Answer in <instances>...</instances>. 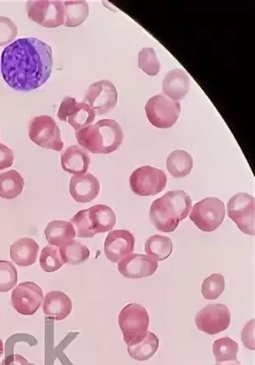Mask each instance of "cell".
<instances>
[{
	"label": "cell",
	"mask_w": 255,
	"mask_h": 365,
	"mask_svg": "<svg viewBox=\"0 0 255 365\" xmlns=\"http://www.w3.org/2000/svg\"><path fill=\"white\" fill-rule=\"evenodd\" d=\"M52 67V48L38 38H20L2 52V76L17 91H32L45 85Z\"/></svg>",
	"instance_id": "cell-1"
},
{
	"label": "cell",
	"mask_w": 255,
	"mask_h": 365,
	"mask_svg": "<svg viewBox=\"0 0 255 365\" xmlns=\"http://www.w3.org/2000/svg\"><path fill=\"white\" fill-rule=\"evenodd\" d=\"M192 210V199L182 190L170 191L153 202L150 219L158 231L173 232Z\"/></svg>",
	"instance_id": "cell-2"
},
{
	"label": "cell",
	"mask_w": 255,
	"mask_h": 365,
	"mask_svg": "<svg viewBox=\"0 0 255 365\" xmlns=\"http://www.w3.org/2000/svg\"><path fill=\"white\" fill-rule=\"evenodd\" d=\"M78 143L92 153L109 155L120 148L124 132L113 120H102L76 131Z\"/></svg>",
	"instance_id": "cell-3"
},
{
	"label": "cell",
	"mask_w": 255,
	"mask_h": 365,
	"mask_svg": "<svg viewBox=\"0 0 255 365\" xmlns=\"http://www.w3.org/2000/svg\"><path fill=\"white\" fill-rule=\"evenodd\" d=\"M71 223L76 236L90 239L95 235L111 232L116 224V215L108 205H98L74 215Z\"/></svg>",
	"instance_id": "cell-4"
},
{
	"label": "cell",
	"mask_w": 255,
	"mask_h": 365,
	"mask_svg": "<svg viewBox=\"0 0 255 365\" xmlns=\"http://www.w3.org/2000/svg\"><path fill=\"white\" fill-rule=\"evenodd\" d=\"M118 324L127 345L143 339L148 331L149 314L146 309L137 303H130L120 312Z\"/></svg>",
	"instance_id": "cell-5"
},
{
	"label": "cell",
	"mask_w": 255,
	"mask_h": 365,
	"mask_svg": "<svg viewBox=\"0 0 255 365\" xmlns=\"http://www.w3.org/2000/svg\"><path fill=\"white\" fill-rule=\"evenodd\" d=\"M225 217V204L217 197H206L193 206L190 212L191 221L206 232L217 230Z\"/></svg>",
	"instance_id": "cell-6"
},
{
	"label": "cell",
	"mask_w": 255,
	"mask_h": 365,
	"mask_svg": "<svg viewBox=\"0 0 255 365\" xmlns=\"http://www.w3.org/2000/svg\"><path fill=\"white\" fill-rule=\"evenodd\" d=\"M28 19L46 29H56L63 25L65 8L59 0H30L26 2Z\"/></svg>",
	"instance_id": "cell-7"
},
{
	"label": "cell",
	"mask_w": 255,
	"mask_h": 365,
	"mask_svg": "<svg viewBox=\"0 0 255 365\" xmlns=\"http://www.w3.org/2000/svg\"><path fill=\"white\" fill-rule=\"evenodd\" d=\"M149 122L158 129H169L178 120L182 108L179 102L165 95L154 96L145 107Z\"/></svg>",
	"instance_id": "cell-8"
},
{
	"label": "cell",
	"mask_w": 255,
	"mask_h": 365,
	"mask_svg": "<svg viewBox=\"0 0 255 365\" xmlns=\"http://www.w3.org/2000/svg\"><path fill=\"white\" fill-rule=\"evenodd\" d=\"M28 135L38 146L56 152L63 150L61 130L54 118L48 115L35 117L30 121Z\"/></svg>",
	"instance_id": "cell-9"
},
{
	"label": "cell",
	"mask_w": 255,
	"mask_h": 365,
	"mask_svg": "<svg viewBox=\"0 0 255 365\" xmlns=\"http://www.w3.org/2000/svg\"><path fill=\"white\" fill-rule=\"evenodd\" d=\"M254 197L245 192L236 193L227 204V214L241 232L255 235Z\"/></svg>",
	"instance_id": "cell-10"
},
{
	"label": "cell",
	"mask_w": 255,
	"mask_h": 365,
	"mask_svg": "<svg viewBox=\"0 0 255 365\" xmlns=\"http://www.w3.org/2000/svg\"><path fill=\"white\" fill-rule=\"evenodd\" d=\"M131 190L136 195L153 196L166 187L167 177L164 171L151 166L135 170L130 178Z\"/></svg>",
	"instance_id": "cell-11"
},
{
	"label": "cell",
	"mask_w": 255,
	"mask_h": 365,
	"mask_svg": "<svg viewBox=\"0 0 255 365\" xmlns=\"http://www.w3.org/2000/svg\"><path fill=\"white\" fill-rule=\"evenodd\" d=\"M118 91L112 82L100 81L92 83L87 91L85 103L94 110L95 116L113 111L118 103Z\"/></svg>",
	"instance_id": "cell-12"
},
{
	"label": "cell",
	"mask_w": 255,
	"mask_h": 365,
	"mask_svg": "<svg viewBox=\"0 0 255 365\" xmlns=\"http://www.w3.org/2000/svg\"><path fill=\"white\" fill-rule=\"evenodd\" d=\"M195 322L199 331L217 335L230 327L231 313L226 305L210 304L197 314Z\"/></svg>",
	"instance_id": "cell-13"
},
{
	"label": "cell",
	"mask_w": 255,
	"mask_h": 365,
	"mask_svg": "<svg viewBox=\"0 0 255 365\" xmlns=\"http://www.w3.org/2000/svg\"><path fill=\"white\" fill-rule=\"evenodd\" d=\"M43 300L42 289L33 282L20 284L11 294V304L21 315H33L41 307Z\"/></svg>",
	"instance_id": "cell-14"
},
{
	"label": "cell",
	"mask_w": 255,
	"mask_h": 365,
	"mask_svg": "<svg viewBox=\"0 0 255 365\" xmlns=\"http://www.w3.org/2000/svg\"><path fill=\"white\" fill-rule=\"evenodd\" d=\"M57 116L60 120L68 122L78 131L91 125L95 121V113L85 102L78 103L73 98L66 96L60 106Z\"/></svg>",
	"instance_id": "cell-15"
},
{
	"label": "cell",
	"mask_w": 255,
	"mask_h": 365,
	"mask_svg": "<svg viewBox=\"0 0 255 365\" xmlns=\"http://www.w3.org/2000/svg\"><path fill=\"white\" fill-rule=\"evenodd\" d=\"M135 239L127 230H112L105 240L104 252L108 260L118 263L134 252Z\"/></svg>",
	"instance_id": "cell-16"
},
{
	"label": "cell",
	"mask_w": 255,
	"mask_h": 365,
	"mask_svg": "<svg viewBox=\"0 0 255 365\" xmlns=\"http://www.w3.org/2000/svg\"><path fill=\"white\" fill-rule=\"evenodd\" d=\"M158 264L153 258L142 254H131L118 262V272L127 279L147 278L155 274Z\"/></svg>",
	"instance_id": "cell-17"
},
{
	"label": "cell",
	"mask_w": 255,
	"mask_h": 365,
	"mask_svg": "<svg viewBox=\"0 0 255 365\" xmlns=\"http://www.w3.org/2000/svg\"><path fill=\"white\" fill-rule=\"evenodd\" d=\"M99 180L93 175H74L70 181L69 192L78 203H90L100 192Z\"/></svg>",
	"instance_id": "cell-18"
},
{
	"label": "cell",
	"mask_w": 255,
	"mask_h": 365,
	"mask_svg": "<svg viewBox=\"0 0 255 365\" xmlns=\"http://www.w3.org/2000/svg\"><path fill=\"white\" fill-rule=\"evenodd\" d=\"M190 78L182 69L175 68L165 76L162 81V93L167 98L179 102L190 90Z\"/></svg>",
	"instance_id": "cell-19"
},
{
	"label": "cell",
	"mask_w": 255,
	"mask_h": 365,
	"mask_svg": "<svg viewBox=\"0 0 255 365\" xmlns=\"http://www.w3.org/2000/svg\"><path fill=\"white\" fill-rule=\"evenodd\" d=\"M73 302L71 298L63 292H51L48 293L43 300V311L47 317L56 321L63 320L72 313Z\"/></svg>",
	"instance_id": "cell-20"
},
{
	"label": "cell",
	"mask_w": 255,
	"mask_h": 365,
	"mask_svg": "<svg viewBox=\"0 0 255 365\" xmlns=\"http://www.w3.org/2000/svg\"><path fill=\"white\" fill-rule=\"evenodd\" d=\"M61 166L66 173L82 175L89 169L90 157L85 149L78 145L69 147L61 155Z\"/></svg>",
	"instance_id": "cell-21"
},
{
	"label": "cell",
	"mask_w": 255,
	"mask_h": 365,
	"mask_svg": "<svg viewBox=\"0 0 255 365\" xmlns=\"http://www.w3.org/2000/svg\"><path fill=\"white\" fill-rule=\"evenodd\" d=\"M39 246L30 237H24L11 246V258L17 266L29 267L36 262Z\"/></svg>",
	"instance_id": "cell-22"
},
{
	"label": "cell",
	"mask_w": 255,
	"mask_h": 365,
	"mask_svg": "<svg viewBox=\"0 0 255 365\" xmlns=\"http://www.w3.org/2000/svg\"><path fill=\"white\" fill-rule=\"evenodd\" d=\"M45 235L48 243L60 248L73 241L76 237V232L71 222L53 221L48 224Z\"/></svg>",
	"instance_id": "cell-23"
},
{
	"label": "cell",
	"mask_w": 255,
	"mask_h": 365,
	"mask_svg": "<svg viewBox=\"0 0 255 365\" xmlns=\"http://www.w3.org/2000/svg\"><path fill=\"white\" fill-rule=\"evenodd\" d=\"M160 347V341L155 334L147 331L143 339L128 345V353L137 361L150 359Z\"/></svg>",
	"instance_id": "cell-24"
},
{
	"label": "cell",
	"mask_w": 255,
	"mask_h": 365,
	"mask_svg": "<svg viewBox=\"0 0 255 365\" xmlns=\"http://www.w3.org/2000/svg\"><path fill=\"white\" fill-rule=\"evenodd\" d=\"M24 188V179L19 171L11 170L0 174V197L13 200L19 197Z\"/></svg>",
	"instance_id": "cell-25"
},
{
	"label": "cell",
	"mask_w": 255,
	"mask_h": 365,
	"mask_svg": "<svg viewBox=\"0 0 255 365\" xmlns=\"http://www.w3.org/2000/svg\"><path fill=\"white\" fill-rule=\"evenodd\" d=\"M167 168L175 178H186L193 168L192 157L186 151H174L167 158Z\"/></svg>",
	"instance_id": "cell-26"
},
{
	"label": "cell",
	"mask_w": 255,
	"mask_h": 365,
	"mask_svg": "<svg viewBox=\"0 0 255 365\" xmlns=\"http://www.w3.org/2000/svg\"><path fill=\"white\" fill-rule=\"evenodd\" d=\"M173 252V243L169 237L154 235L145 244V252L157 262L166 260Z\"/></svg>",
	"instance_id": "cell-27"
},
{
	"label": "cell",
	"mask_w": 255,
	"mask_h": 365,
	"mask_svg": "<svg viewBox=\"0 0 255 365\" xmlns=\"http://www.w3.org/2000/svg\"><path fill=\"white\" fill-rule=\"evenodd\" d=\"M65 21L64 25L69 28H76L85 23L89 15V6L82 0H70L64 1Z\"/></svg>",
	"instance_id": "cell-28"
},
{
	"label": "cell",
	"mask_w": 255,
	"mask_h": 365,
	"mask_svg": "<svg viewBox=\"0 0 255 365\" xmlns=\"http://www.w3.org/2000/svg\"><path fill=\"white\" fill-rule=\"evenodd\" d=\"M61 259L68 265H79L88 260L90 256V250L87 246L76 240L70 242L67 245L60 247Z\"/></svg>",
	"instance_id": "cell-29"
},
{
	"label": "cell",
	"mask_w": 255,
	"mask_h": 365,
	"mask_svg": "<svg viewBox=\"0 0 255 365\" xmlns=\"http://www.w3.org/2000/svg\"><path fill=\"white\" fill-rule=\"evenodd\" d=\"M239 344L229 337H222L214 341L213 354L217 362L237 360Z\"/></svg>",
	"instance_id": "cell-30"
},
{
	"label": "cell",
	"mask_w": 255,
	"mask_h": 365,
	"mask_svg": "<svg viewBox=\"0 0 255 365\" xmlns=\"http://www.w3.org/2000/svg\"><path fill=\"white\" fill-rule=\"evenodd\" d=\"M39 263L43 271L53 272L59 270L64 265L60 250L56 246L48 245L43 249Z\"/></svg>",
	"instance_id": "cell-31"
},
{
	"label": "cell",
	"mask_w": 255,
	"mask_h": 365,
	"mask_svg": "<svg viewBox=\"0 0 255 365\" xmlns=\"http://www.w3.org/2000/svg\"><path fill=\"white\" fill-rule=\"evenodd\" d=\"M225 278L219 274H211L202 285V294L207 300H217L225 289Z\"/></svg>",
	"instance_id": "cell-32"
},
{
	"label": "cell",
	"mask_w": 255,
	"mask_h": 365,
	"mask_svg": "<svg viewBox=\"0 0 255 365\" xmlns=\"http://www.w3.org/2000/svg\"><path fill=\"white\" fill-rule=\"evenodd\" d=\"M139 68L149 76H155L160 71V63L152 48H143L139 53Z\"/></svg>",
	"instance_id": "cell-33"
},
{
	"label": "cell",
	"mask_w": 255,
	"mask_h": 365,
	"mask_svg": "<svg viewBox=\"0 0 255 365\" xmlns=\"http://www.w3.org/2000/svg\"><path fill=\"white\" fill-rule=\"evenodd\" d=\"M17 270L14 264L0 261V292H8L16 287Z\"/></svg>",
	"instance_id": "cell-34"
},
{
	"label": "cell",
	"mask_w": 255,
	"mask_h": 365,
	"mask_svg": "<svg viewBox=\"0 0 255 365\" xmlns=\"http://www.w3.org/2000/svg\"><path fill=\"white\" fill-rule=\"evenodd\" d=\"M16 25L6 16H0V46H7L17 36Z\"/></svg>",
	"instance_id": "cell-35"
},
{
	"label": "cell",
	"mask_w": 255,
	"mask_h": 365,
	"mask_svg": "<svg viewBox=\"0 0 255 365\" xmlns=\"http://www.w3.org/2000/svg\"><path fill=\"white\" fill-rule=\"evenodd\" d=\"M241 340H243L245 347L250 350H254V319L250 320L245 325L243 332H241Z\"/></svg>",
	"instance_id": "cell-36"
},
{
	"label": "cell",
	"mask_w": 255,
	"mask_h": 365,
	"mask_svg": "<svg viewBox=\"0 0 255 365\" xmlns=\"http://www.w3.org/2000/svg\"><path fill=\"white\" fill-rule=\"evenodd\" d=\"M14 162V153L2 143H0V170L10 168Z\"/></svg>",
	"instance_id": "cell-37"
},
{
	"label": "cell",
	"mask_w": 255,
	"mask_h": 365,
	"mask_svg": "<svg viewBox=\"0 0 255 365\" xmlns=\"http://www.w3.org/2000/svg\"><path fill=\"white\" fill-rule=\"evenodd\" d=\"M1 365H35L30 364L24 356L19 354L6 355L3 359Z\"/></svg>",
	"instance_id": "cell-38"
},
{
	"label": "cell",
	"mask_w": 255,
	"mask_h": 365,
	"mask_svg": "<svg viewBox=\"0 0 255 365\" xmlns=\"http://www.w3.org/2000/svg\"><path fill=\"white\" fill-rule=\"evenodd\" d=\"M217 365H241V364L237 360H233V361L217 362Z\"/></svg>",
	"instance_id": "cell-39"
},
{
	"label": "cell",
	"mask_w": 255,
	"mask_h": 365,
	"mask_svg": "<svg viewBox=\"0 0 255 365\" xmlns=\"http://www.w3.org/2000/svg\"><path fill=\"white\" fill-rule=\"evenodd\" d=\"M4 353V344L1 339H0V357H1V355Z\"/></svg>",
	"instance_id": "cell-40"
},
{
	"label": "cell",
	"mask_w": 255,
	"mask_h": 365,
	"mask_svg": "<svg viewBox=\"0 0 255 365\" xmlns=\"http://www.w3.org/2000/svg\"><path fill=\"white\" fill-rule=\"evenodd\" d=\"M0 365H1V364H0Z\"/></svg>",
	"instance_id": "cell-41"
}]
</instances>
